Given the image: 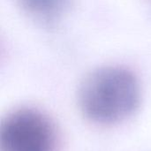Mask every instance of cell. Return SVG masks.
Segmentation results:
<instances>
[{
	"instance_id": "cell-1",
	"label": "cell",
	"mask_w": 151,
	"mask_h": 151,
	"mask_svg": "<svg viewBox=\"0 0 151 151\" xmlns=\"http://www.w3.org/2000/svg\"><path fill=\"white\" fill-rule=\"evenodd\" d=\"M142 88L131 71L120 66L97 68L83 79L78 104L83 116L102 126L121 123L139 109Z\"/></svg>"
},
{
	"instance_id": "cell-2",
	"label": "cell",
	"mask_w": 151,
	"mask_h": 151,
	"mask_svg": "<svg viewBox=\"0 0 151 151\" xmlns=\"http://www.w3.org/2000/svg\"><path fill=\"white\" fill-rule=\"evenodd\" d=\"M57 130L52 120L33 107L9 112L0 126V151H56Z\"/></svg>"
},
{
	"instance_id": "cell-3",
	"label": "cell",
	"mask_w": 151,
	"mask_h": 151,
	"mask_svg": "<svg viewBox=\"0 0 151 151\" xmlns=\"http://www.w3.org/2000/svg\"><path fill=\"white\" fill-rule=\"evenodd\" d=\"M72 0H19L22 10L33 19L54 24L66 12Z\"/></svg>"
}]
</instances>
